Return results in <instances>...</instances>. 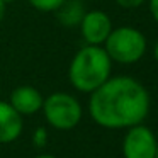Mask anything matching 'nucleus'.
Masks as SVG:
<instances>
[{"label":"nucleus","mask_w":158,"mask_h":158,"mask_svg":"<svg viewBox=\"0 0 158 158\" xmlns=\"http://www.w3.org/2000/svg\"><path fill=\"white\" fill-rule=\"evenodd\" d=\"M89 112L94 123L107 129L141 124L150 112V94L131 77H110L90 94Z\"/></svg>","instance_id":"1"},{"label":"nucleus","mask_w":158,"mask_h":158,"mask_svg":"<svg viewBox=\"0 0 158 158\" xmlns=\"http://www.w3.org/2000/svg\"><path fill=\"white\" fill-rule=\"evenodd\" d=\"M112 61L102 46L85 44L70 63L68 78L78 92L92 94L110 78Z\"/></svg>","instance_id":"2"},{"label":"nucleus","mask_w":158,"mask_h":158,"mask_svg":"<svg viewBox=\"0 0 158 158\" xmlns=\"http://www.w3.org/2000/svg\"><path fill=\"white\" fill-rule=\"evenodd\" d=\"M104 49L109 55L110 61L131 65L139 61L146 53V38L143 36V32L129 26L116 27L107 36Z\"/></svg>","instance_id":"3"},{"label":"nucleus","mask_w":158,"mask_h":158,"mask_svg":"<svg viewBox=\"0 0 158 158\" xmlns=\"http://www.w3.org/2000/svg\"><path fill=\"white\" fill-rule=\"evenodd\" d=\"M43 112L49 126L60 131L73 129L82 119V106L66 92H55L43 102Z\"/></svg>","instance_id":"4"},{"label":"nucleus","mask_w":158,"mask_h":158,"mask_svg":"<svg viewBox=\"0 0 158 158\" xmlns=\"http://www.w3.org/2000/svg\"><path fill=\"white\" fill-rule=\"evenodd\" d=\"M158 141L153 131L143 124L127 127V133L123 141L124 158H155Z\"/></svg>","instance_id":"5"},{"label":"nucleus","mask_w":158,"mask_h":158,"mask_svg":"<svg viewBox=\"0 0 158 158\" xmlns=\"http://www.w3.org/2000/svg\"><path fill=\"white\" fill-rule=\"evenodd\" d=\"M112 29L114 27L110 17L102 10L85 12L82 22H80V31H82L85 43L94 46H102Z\"/></svg>","instance_id":"6"},{"label":"nucleus","mask_w":158,"mask_h":158,"mask_svg":"<svg viewBox=\"0 0 158 158\" xmlns=\"http://www.w3.org/2000/svg\"><path fill=\"white\" fill-rule=\"evenodd\" d=\"M43 102H44V99L38 89L31 85H22L12 90L9 104L21 116H31V114H36L38 110H41Z\"/></svg>","instance_id":"7"},{"label":"nucleus","mask_w":158,"mask_h":158,"mask_svg":"<svg viewBox=\"0 0 158 158\" xmlns=\"http://www.w3.org/2000/svg\"><path fill=\"white\" fill-rule=\"evenodd\" d=\"M22 116L9 102L0 100V143H12L22 133Z\"/></svg>","instance_id":"8"},{"label":"nucleus","mask_w":158,"mask_h":158,"mask_svg":"<svg viewBox=\"0 0 158 158\" xmlns=\"http://www.w3.org/2000/svg\"><path fill=\"white\" fill-rule=\"evenodd\" d=\"M55 12L60 24L72 27V26H80L85 15V7H83L82 0H65Z\"/></svg>","instance_id":"9"},{"label":"nucleus","mask_w":158,"mask_h":158,"mask_svg":"<svg viewBox=\"0 0 158 158\" xmlns=\"http://www.w3.org/2000/svg\"><path fill=\"white\" fill-rule=\"evenodd\" d=\"M65 0H29V4L41 12H55Z\"/></svg>","instance_id":"10"},{"label":"nucleus","mask_w":158,"mask_h":158,"mask_svg":"<svg viewBox=\"0 0 158 158\" xmlns=\"http://www.w3.org/2000/svg\"><path fill=\"white\" fill-rule=\"evenodd\" d=\"M117 5L123 9H136L139 7V5H143L146 0H116Z\"/></svg>","instance_id":"11"},{"label":"nucleus","mask_w":158,"mask_h":158,"mask_svg":"<svg viewBox=\"0 0 158 158\" xmlns=\"http://www.w3.org/2000/svg\"><path fill=\"white\" fill-rule=\"evenodd\" d=\"M46 139H48V134H46V131L43 129V127H38L34 133V143L38 144V146H44L46 144Z\"/></svg>","instance_id":"12"},{"label":"nucleus","mask_w":158,"mask_h":158,"mask_svg":"<svg viewBox=\"0 0 158 158\" xmlns=\"http://www.w3.org/2000/svg\"><path fill=\"white\" fill-rule=\"evenodd\" d=\"M150 2V12L153 15V19L158 22V0H148Z\"/></svg>","instance_id":"13"},{"label":"nucleus","mask_w":158,"mask_h":158,"mask_svg":"<svg viewBox=\"0 0 158 158\" xmlns=\"http://www.w3.org/2000/svg\"><path fill=\"white\" fill-rule=\"evenodd\" d=\"M4 15H5V4L0 0V24H2V21H4Z\"/></svg>","instance_id":"14"},{"label":"nucleus","mask_w":158,"mask_h":158,"mask_svg":"<svg viewBox=\"0 0 158 158\" xmlns=\"http://www.w3.org/2000/svg\"><path fill=\"white\" fill-rule=\"evenodd\" d=\"M153 55H155V60L158 61V41H156V44H155V49H153Z\"/></svg>","instance_id":"15"},{"label":"nucleus","mask_w":158,"mask_h":158,"mask_svg":"<svg viewBox=\"0 0 158 158\" xmlns=\"http://www.w3.org/2000/svg\"><path fill=\"white\" fill-rule=\"evenodd\" d=\"M36 158H56V156H53V155H39V156H36Z\"/></svg>","instance_id":"16"},{"label":"nucleus","mask_w":158,"mask_h":158,"mask_svg":"<svg viewBox=\"0 0 158 158\" xmlns=\"http://www.w3.org/2000/svg\"><path fill=\"white\" fill-rule=\"evenodd\" d=\"M2 2H4V4H12L14 0H2Z\"/></svg>","instance_id":"17"},{"label":"nucleus","mask_w":158,"mask_h":158,"mask_svg":"<svg viewBox=\"0 0 158 158\" xmlns=\"http://www.w3.org/2000/svg\"><path fill=\"white\" fill-rule=\"evenodd\" d=\"M155 158H158V146H156V153H155Z\"/></svg>","instance_id":"18"}]
</instances>
